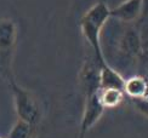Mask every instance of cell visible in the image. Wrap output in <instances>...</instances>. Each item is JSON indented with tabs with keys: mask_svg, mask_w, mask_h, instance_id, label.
<instances>
[{
	"mask_svg": "<svg viewBox=\"0 0 148 138\" xmlns=\"http://www.w3.org/2000/svg\"><path fill=\"white\" fill-rule=\"evenodd\" d=\"M110 18V9L106 0H97L91 8L83 15L80 20L82 34L89 46L94 51V58L101 66L106 63L101 46V33L104 24Z\"/></svg>",
	"mask_w": 148,
	"mask_h": 138,
	"instance_id": "1",
	"label": "cell"
},
{
	"mask_svg": "<svg viewBox=\"0 0 148 138\" xmlns=\"http://www.w3.org/2000/svg\"><path fill=\"white\" fill-rule=\"evenodd\" d=\"M9 84L18 119L36 127L41 120V109L35 96L29 90L18 85L15 78L9 80Z\"/></svg>",
	"mask_w": 148,
	"mask_h": 138,
	"instance_id": "2",
	"label": "cell"
},
{
	"mask_svg": "<svg viewBox=\"0 0 148 138\" xmlns=\"http://www.w3.org/2000/svg\"><path fill=\"white\" fill-rule=\"evenodd\" d=\"M17 41V28L10 18H0V70L5 78L14 79L12 63Z\"/></svg>",
	"mask_w": 148,
	"mask_h": 138,
	"instance_id": "3",
	"label": "cell"
},
{
	"mask_svg": "<svg viewBox=\"0 0 148 138\" xmlns=\"http://www.w3.org/2000/svg\"><path fill=\"white\" fill-rule=\"evenodd\" d=\"M104 110L106 109L101 104L100 97H98V91L84 97V109H83L82 119H80L78 138L86 137L89 131L100 121Z\"/></svg>",
	"mask_w": 148,
	"mask_h": 138,
	"instance_id": "4",
	"label": "cell"
},
{
	"mask_svg": "<svg viewBox=\"0 0 148 138\" xmlns=\"http://www.w3.org/2000/svg\"><path fill=\"white\" fill-rule=\"evenodd\" d=\"M79 84L84 97L100 91V66L95 58L84 62L79 72Z\"/></svg>",
	"mask_w": 148,
	"mask_h": 138,
	"instance_id": "5",
	"label": "cell"
},
{
	"mask_svg": "<svg viewBox=\"0 0 148 138\" xmlns=\"http://www.w3.org/2000/svg\"><path fill=\"white\" fill-rule=\"evenodd\" d=\"M142 15V0H124L110 10V17L123 23L140 21Z\"/></svg>",
	"mask_w": 148,
	"mask_h": 138,
	"instance_id": "6",
	"label": "cell"
},
{
	"mask_svg": "<svg viewBox=\"0 0 148 138\" xmlns=\"http://www.w3.org/2000/svg\"><path fill=\"white\" fill-rule=\"evenodd\" d=\"M120 52L129 58H137L143 52V41L137 29L129 28L119 40Z\"/></svg>",
	"mask_w": 148,
	"mask_h": 138,
	"instance_id": "7",
	"label": "cell"
},
{
	"mask_svg": "<svg viewBox=\"0 0 148 138\" xmlns=\"http://www.w3.org/2000/svg\"><path fill=\"white\" fill-rule=\"evenodd\" d=\"M125 79L119 72L110 67L107 62L100 66V90L102 89H120L124 91Z\"/></svg>",
	"mask_w": 148,
	"mask_h": 138,
	"instance_id": "8",
	"label": "cell"
},
{
	"mask_svg": "<svg viewBox=\"0 0 148 138\" xmlns=\"http://www.w3.org/2000/svg\"><path fill=\"white\" fill-rule=\"evenodd\" d=\"M98 97L104 109H114L124 102L125 93L120 89H102L98 91Z\"/></svg>",
	"mask_w": 148,
	"mask_h": 138,
	"instance_id": "9",
	"label": "cell"
},
{
	"mask_svg": "<svg viewBox=\"0 0 148 138\" xmlns=\"http://www.w3.org/2000/svg\"><path fill=\"white\" fill-rule=\"evenodd\" d=\"M34 130L35 127L33 125L18 119L11 127L8 138H33Z\"/></svg>",
	"mask_w": 148,
	"mask_h": 138,
	"instance_id": "10",
	"label": "cell"
},
{
	"mask_svg": "<svg viewBox=\"0 0 148 138\" xmlns=\"http://www.w3.org/2000/svg\"><path fill=\"white\" fill-rule=\"evenodd\" d=\"M148 17V0H142V15L140 21H143Z\"/></svg>",
	"mask_w": 148,
	"mask_h": 138,
	"instance_id": "11",
	"label": "cell"
},
{
	"mask_svg": "<svg viewBox=\"0 0 148 138\" xmlns=\"http://www.w3.org/2000/svg\"><path fill=\"white\" fill-rule=\"evenodd\" d=\"M0 138H1V137H0Z\"/></svg>",
	"mask_w": 148,
	"mask_h": 138,
	"instance_id": "12",
	"label": "cell"
},
{
	"mask_svg": "<svg viewBox=\"0 0 148 138\" xmlns=\"http://www.w3.org/2000/svg\"><path fill=\"white\" fill-rule=\"evenodd\" d=\"M147 50H148V49H147Z\"/></svg>",
	"mask_w": 148,
	"mask_h": 138,
	"instance_id": "13",
	"label": "cell"
}]
</instances>
